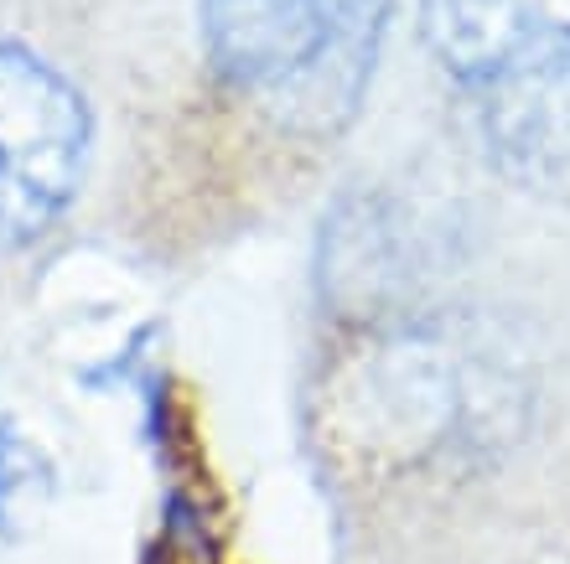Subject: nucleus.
Returning <instances> with one entry per match:
<instances>
[{"instance_id": "1", "label": "nucleus", "mask_w": 570, "mask_h": 564, "mask_svg": "<svg viewBox=\"0 0 570 564\" xmlns=\"http://www.w3.org/2000/svg\"><path fill=\"white\" fill-rule=\"evenodd\" d=\"M390 0H203L213 73L249 109L301 135L358 109Z\"/></svg>"}, {"instance_id": "2", "label": "nucleus", "mask_w": 570, "mask_h": 564, "mask_svg": "<svg viewBox=\"0 0 570 564\" xmlns=\"http://www.w3.org/2000/svg\"><path fill=\"white\" fill-rule=\"evenodd\" d=\"M83 140L73 83L27 47H0V254L31 249L68 212Z\"/></svg>"}, {"instance_id": "3", "label": "nucleus", "mask_w": 570, "mask_h": 564, "mask_svg": "<svg viewBox=\"0 0 570 564\" xmlns=\"http://www.w3.org/2000/svg\"><path fill=\"white\" fill-rule=\"evenodd\" d=\"M488 146L529 192L570 202V52L493 78Z\"/></svg>"}, {"instance_id": "4", "label": "nucleus", "mask_w": 570, "mask_h": 564, "mask_svg": "<svg viewBox=\"0 0 570 564\" xmlns=\"http://www.w3.org/2000/svg\"><path fill=\"white\" fill-rule=\"evenodd\" d=\"M425 31L462 78H503L570 52V0H425Z\"/></svg>"}]
</instances>
